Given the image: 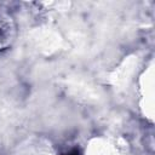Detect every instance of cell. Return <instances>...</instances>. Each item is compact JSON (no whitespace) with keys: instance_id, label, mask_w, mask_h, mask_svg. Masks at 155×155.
Returning a JSON list of instances; mask_svg holds the SVG:
<instances>
[{"instance_id":"6da1fadb","label":"cell","mask_w":155,"mask_h":155,"mask_svg":"<svg viewBox=\"0 0 155 155\" xmlns=\"http://www.w3.org/2000/svg\"><path fill=\"white\" fill-rule=\"evenodd\" d=\"M64 155H81V153H80L79 149H73V150H70L69 153H67Z\"/></svg>"}]
</instances>
